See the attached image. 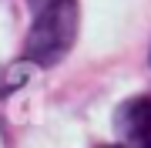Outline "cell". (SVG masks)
Returning <instances> with one entry per match:
<instances>
[{
	"label": "cell",
	"mask_w": 151,
	"mask_h": 148,
	"mask_svg": "<svg viewBox=\"0 0 151 148\" xmlns=\"http://www.w3.org/2000/svg\"><path fill=\"white\" fill-rule=\"evenodd\" d=\"M77 24H81L77 0H50L44 10H37V20L27 34V47H24L27 61H34L40 67L57 64L74 44Z\"/></svg>",
	"instance_id": "cell-1"
},
{
	"label": "cell",
	"mask_w": 151,
	"mask_h": 148,
	"mask_svg": "<svg viewBox=\"0 0 151 148\" xmlns=\"http://www.w3.org/2000/svg\"><path fill=\"white\" fill-rule=\"evenodd\" d=\"M118 131L128 142L151 145V98H131L118 108Z\"/></svg>",
	"instance_id": "cell-2"
},
{
	"label": "cell",
	"mask_w": 151,
	"mask_h": 148,
	"mask_svg": "<svg viewBox=\"0 0 151 148\" xmlns=\"http://www.w3.org/2000/svg\"><path fill=\"white\" fill-rule=\"evenodd\" d=\"M30 4H34V7H37V10H44V7H47V4H50V0H30Z\"/></svg>",
	"instance_id": "cell-3"
},
{
	"label": "cell",
	"mask_w": 151,
	"mask_h": 148,
	"mask_svg": "<svg viewBox=\"0 0 151 148\" xmlns=\"http://www.w3.org/2000/svg\"><path fill=\"white\" fill-rule=\"evenodd\" d=\"M145 148H151V145H145Z\"/></svg>",
	"instance_id": "cell-4"
}]
</instances>
